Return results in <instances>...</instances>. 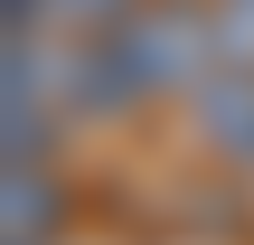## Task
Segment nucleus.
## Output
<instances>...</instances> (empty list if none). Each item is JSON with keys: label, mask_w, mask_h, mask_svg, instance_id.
Instances as JSON below:
<instances>
[{"label": "nucleus", "mask_w": 254, "mask_h": 245, "mask_svg": "<svg viewBox=\"0 0 254 245\" xmlns=\"http://www.w3.org/2000/svg\"><path fill=\"white\" fill-rule=\"evenodd\" d=\"M217 9V47H226V66H245L254 57V0H207Z\"/></svg>", "instance_id": "obj_4"}, {"label": "nucleus", "mask_w": 254, "mask_h": 245, "mask_svg": "<svg viewBox=\"0 0 254 245\" xmlns=\"http://www.w3.org/2000/svg\"><path fill=\"white\" fill-rule=\"evenodd\" d=\"M189 123H198V142H207L217 161L254 170V57L245 66H217V76L189 94Z\"/></svg>", "instance_id": "obj_1"}, {"label": "nucleus", "mask_w": 254, "mask_h": 245, "mask_svg": "<svg viewBox=\"0 0 254 245\" xmlns=\"http://www.w3.org/2000/svg\"><path fill=\"white\" fill-rule=\"evenodd\" d=\"M132 9H151V0H38V28H66V38H104V28H123Z\"/></svg>", "instance_id": "obj_3"}, {"label": "nucleus", "mask_w": 254, "mask_h": 245, "mask_svg": "<svg viewBox=\"0 0 254 245\" xmlns=\"http://www.w3.org/2000/svg\"><path fill=\"white\" fill-rule=\"evenodd\" d=\"M0 198H9V236H0V245H47V227H57V189H47L38 151H9Z\"/></svg>", "instance_id": "obj_2"}]
</instances>
